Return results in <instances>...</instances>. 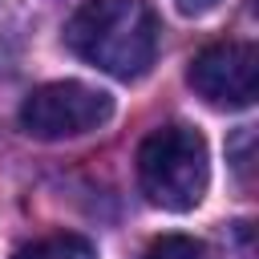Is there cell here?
<instances>
[{
	"mask_svg": "<svg viewBox=\"0 0 259 259\" xmlns=\"http://www.w3.org/2000/svg\"><path fill=\"white\" fill-rule=\"evenodd\" d=\"M142 259H206V247L190 235H162L142 251Z\"/></svg>",
	"mask_w": 259,
	"mask_h": 259,
	"instance_id": "6",
	"label": "cell"
},
{
	"mask_svg": "<svg viewBox=\"0 0 259 259\" xmlns=\"http://www.w3.org/2000/svg\"><path fill=\"white\" fill-rule=\"evenodd\" d=\"M158 16L146 0H85L69 24V49L109 77L134 81L158 57Z\"/></svg>",
	"mask_w": 259,
	"mask_h": 259,
	"instance_id": "1",
	"label": "cell"
},
{
	"mask_svg": "<svg viewBox=\"0 0 259 259\" xmlns=\"http://www.w3.org/2000/svg\"><path fill=\"white\" fill-rule=\"evenodd\" d=\"M186 81L214 109H247L255 101V45L247 40L206 45L190 61Z\"/></svg>",
	"mask_w": 259,
	"mask_h": 259,
	"instance_id": "4",
	"label": "cell"
},
{
	"mask_svg": "<svg viewBox=\"0 0 259 259\" xmlns=\"http://www.w3.org/2000/svg\"><path fill=\"white\" fill-rule=\"evenodd\" d=\"M16 259H97V247L85 235L61 231V235H45L36 243H24L16 251Z\"/></svg>",
	"mask_w": 259,
	"mask_h": 259,
	"instance_id": "5",
	"label": "cell"
},
{
	"mask_svg": "<svg viewBox=\"0 0 259 259\" xmlns=\"http://www.w3.org/2000/svg\"><path fill=\"white\" fill-rule=\"evenodd\" d=\"M138 182L142 194L162 210H190L202 202L210 182L206 138L182 121L158 125L138 146Z\"/></svg>",
	"mask_w": 259,
	"mask_h": 259,
	"instance_id": "2",
	"label": "cell"
},
{
	"mask_svg": "<svg viewBox=\"0 0 259 259\" xmlns=\"http://www.w3.org/2000/svg\"><path fill=\"white\" fill-rule=\"evenodd\" d=\"M109 113H113L109 93L81 85V81H49L24 97L20 130L40 142H61V138H77V134L105 125Z\"/></svg>",
	"mask_w": 259,
	"mask_h": 259,
	"instance_id": "3",
	"label": "cell"
},
{
	"mask_svg": "<svg viewBox=\"0 0 259 259\" xmlns=\"http://www.w3.org/2000/svg\"><path fill=\"white\" fill-rule=\"evenodd\" d=\"M219 0H178V8L186 12V16H202V12H210Z\"/></svg>",
	"mask_w": 259,
	"mask_h": 259,
	"instance_id": "8",
	"label": "cell"
},
{
	"mask_svg": "<svg viewBox=\"0 0 259 259\" xmlns=\"http://www.w3.org/2000/svg\"><path fill=\"white\" fill-rule=\"evenodd\" d=\"M227 154H231V166H235V174L243 178V186H251V170H255V130L243 125V130L227 142Z\"/></svg>",
	"mask_w": 259,
	"mask_h": 259,
	"instance_id": "7",
	"label": "cell"
}]
</instances>
